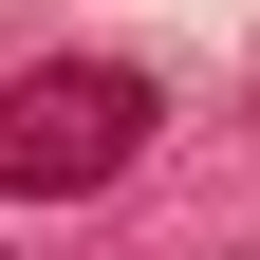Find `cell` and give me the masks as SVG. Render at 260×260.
I'll return each instance as SVG.
<instances>
[{
	"label": "cell",
	"mask_w": 260,
	"mask_h": 260,
	"mask_svg": "<svg viewBox=\"0 0 260 260\" xmlns=\"http://www.w3.org/2000/svg\"><path fill=\"white\" fill-rule=\"evenodd\" d=\"M149 56H38V75L0 93V186L19 205H75V186H130V149H149Z\"/></svg>",
	"instance_id": "6da1fadb"
}]
</instances>
